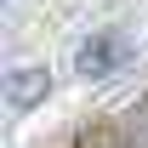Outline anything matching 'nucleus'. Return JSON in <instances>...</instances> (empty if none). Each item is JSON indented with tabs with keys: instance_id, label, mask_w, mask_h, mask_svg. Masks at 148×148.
I'll return each mask as SVG.
<instances>
[{
	"instance_id": "obj_3",
	"label": "nucleus",
	"mask_w": 148,
	"mask_h": 148,
	"mask_svg": "<svg viewBox=\"0 0 148 148\" xmlns=\"http://www.w3.org/2000/svg\"><path fill=\"white\" fill-rule=\"evenodd\" d=\"M74 148H125V137H120L114 125H91V131H80Z\"/></svg>"
},
{
	"instance_id": "obj_1",
	"label": "nucleus",
	"mask_w": 148,
	"mask_h": 148,
	"mask_svg": "<svg viewBox=\"0 0 148 148\" xmlns=\"http://www.w3.org/2000/svg\"><path fill=\"white\" fill-rule=\"evenodd\" d=\"M125 57V40L120 34H91V40H80V51H74V63H80V74H108L114 63Z\"/></svg>"
},
{
	"instance_id": "obj_2",
	"label": "nucleus",
	"mask_w": 148,
	"mask_h": 148,
	"mask_svg": "<svg viewBox=\"0 0 148 148\" xmlns=\"http://www.w3.org/2000/svg\"><path fill=\"white\" fill-rule=\"evenodd\" d=\"M46 69H29V63H17V69H6V103L12 108H34L40 97H46Z\"/></svg>"
}]
</instances>
